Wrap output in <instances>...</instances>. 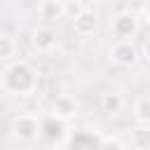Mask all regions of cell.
I'll use <instances>...</instances> for the list:
<instances>
[{
	"instance_id": "1",
	"label": "cell",
	"mask_w": 150,
	"mask_h": 150,
	"mask_svg": "<svg viewBox=\"0 0 150 150\" xmlns=\"http://www.w3.org/2000/svg\"><path fill=\"white\" fill-rule=\"evenodd\" d=\"M2 89L14 96H30L38 89V73L28 61H14L2 73Z\"/></svg>"
},
{
	"instance_id": "4",
	"label": "cell",
	"mask_w": 150,
	"mask_h": 150,
	"mask_svg": "<svg viewBox=\"0 0 150 150\" xmlns=\"http://www.w3.org/2000/svg\"><path fill=\"white\" fill-rule=\"evenodd\" d=\"M40 115L35 112H19L12 120V131L19 141H35L40 136Z\"/></svg>"
},
{
	"instance_id": "17",
	"label": "cell",
	"mask_w": 150,
	"mask_h": 150,
	"mask_svg": "<svg viewBox=\"0 0 150 150\" xmlns=\"http://www.w3.org/2000/svg\"><path fill=\"white\" fill-rule=\"evenodd\" d=\"M143 16L148 19V23H150V0H145L143 2Z\"/></svg>"
},
{
	"instance_id": "10",
	"label": "cell",
	"mask_w": 150,
	"mask_h": 150,
	"mask_svg": "<svg viewBox=\"0 0 150 150\" xmlns=\"http://www.w3.org/2000/svg\"><path fill=\"white\" fill-rule=\"evenodd\" d=\"M131 148L150 150V124H136L131 129Z\"/></svg>"
},
{
	"instance_id": "11",
	"label": "cell",
	"mask_w": 150,
	"mask_h": 150,
	"mask_svg": "<svg viewBox=\"0 0 150 150\" xmlns=\"http://www.w3.org/2000/svg\"><path fill=\"white\" fill-rule=\"evenodd\" d=\"M40 16L47 19V21H56L63 16V2H49V0H42L40 7H38Z\"/></svg>"
},
{
	"instance_id": "19",
	"label": "cell",
	"mask_w": 150,
	"mask_h": 150,
	"mask_svg": "<svg viewBox=\"0 0 150 150\" xmlns=\"http://www.w3.org/2000/svg\"><path fill=\"white\" fill-rule=\"evenodd\" d=\"M0 89H2V77H0Z\"/></svg>"
},
{
	"instance_id": "13",
	"label": "cell",
	"mask_w": 150,
	"mask_h": 150,
	"mask_svg": "<svg viewBox=\"0 0 150 150\" xmlns=\"http://www.w3.org/2000/svg\"><path fill=\"white\" fill-rule=\"evenodd\" d=\"M16 54V42L12 35H0V61H9Z\"/></svg>"
},
{
	"instance_id": "15",
	"label": "cell",
	"mask_w": 150,
	"mask_h": 150,
	"mask_svg": "<svg viewBox=\"0 0 150 150\" xmlns=\"http://www.w3.org/2000/svg\"><path fill=\"white\" fill-rule=\"evenodd\" d=\"M82 9H84V5H82L80 0H75V2H68V0H66V2H63V16L68 14L70 19H75V16H77Z\"/></svg>"
},
{
	"instance_id": "9",
	"label": "cell",
	"mask_w": 150,
	"mask_h": 150,
	"mask_svg": "<svg viewBox=\"0 0 150 150\" xmlns=\"http://www.w3.org/2000/svg\"><path fill=\"white\" fill-rule=\"evenodd\" d=\"M98 108H101V112H105L110 117L120 115L122 108H124V98H122L120 91H103L101 98H98Z\"/></svg>"
},
{
	"instance_id": "14",
	"label": "cell",
	"mask_w": 150,
	"mask_h": 150,
	"mask_svg": "<svg viewBox=\"0 0 150 150\" xmlns=\"http://www.w3.org/2000/svg\"><path fill=\"white\" fill-rule=\"evenodd\" d=\"M98 150H127V148H124V143L117 136H105V138H101Z\"/></svg>"
},
{
	"instance_id": "6",
	"label": "cell",
	"mask_w": 150,
	"mask_h": 150,
	"mask_svg": "<svg viewBox=\"0 0 150 150\" xmlns=\"http://www.w3.org/2000/svg\"><path fill=\"white\" fill-rule=\"evenodd\" d=\"M30 42H33V47H35L38 52L47 54V52H52V49L56 47L59 35H56V30H54L52 26H35L33 33H30Z\"/></svg>"
},
{
	"instance_id": "16",
	"label": "cell",
	"mask_w": 150,
	"mask_h": 150,
	"mask_svg": "<svg viewBox=\"0 0 150 150\" xmlns=\"http://www.w3.org/2000/svg\"><path fill=\"white\" fill-rule=\"evenodd\" d=\"M138 52H141V56H143V59H145V61L150 63V35H148V38L143 40V45L138 47Z\"/></svg>"
},
{
	"instance_id": "8",
	"label": "cell",
	"mask_w": 150,
	"mask_h": 150,
	"mask_svg": "<svg viewBox=\"0 0 150 150\" xmlns=\"http://www.w3.org/2000/svg\"><path fill=\"white\" fill-rule=\"evenodd\" d=\"M52 115H56L59 120H73L75 115H77V101L73 98V96H68V94H61V96H56L54 98V103H52Z\"/></svg>"
},
{
	"instance_id": "5",
	"label": "cell",
	"mask_w": 150,
	"mask_h": 150,
	"mask_svg": "<svg viewBox=\"0 0 150 150\" xmlns=\"http://www.w3.org/2000/svg\"><path fill=\"white\" fill-rule=\"evenodd\" d=\"M110 30L117 40H134V35L141 30V21L134 12H120L110 19Z\"/></svg>"
},
{
	"instance_id": "12",
	"label": "cell",
	"mask_w": 150,
	"mask_h": 150,
	"mask_svg": "<svg viewBox=\"0 0 150 150\" xmlns=\"http://www.w3.org/2000/svg\"><path fill=\"white\" fill-rule=\"evenodd\" d=\"M134 117L138 124H150V96H141L134 103Z\"/></svg>"
},
{
	"instance_id": "7",
	"label": "cell",
	"mask_w": 150,
	"mask_h": 150,
	"mask_svg": "<svg viewBox=\"0 0 150 150\" xmlns=\"http://www.w3.org/2000/svg\"><path fill=\"white\" fill-rule=\"evenodd\" d=\"M73 28H75V33H77L80 38H89V35H94L96 28H98V16H96L91 9L84 7V9L73 19Z\"/></svg>"
},
{
	"instance_id": "2",
	"label": "cell",
	"mask_w": 150,
	"mask_h": 150,
	"mask_svg": "<svg viewBox=\"0 0 150 150\" xmlns=\"http://www.w3.org/2000/svg\"><path fill=\"white\" fill-rule=\"evenodd\" d=\"M49 148H59L66 143L68 138V124L66 120H59L56 115H49V117H42L40 120V136Z\"/></svg>"
},
{
	"instance_id": "3",
	"label": "cell",
	"mask_w": 150,
	"mask_h": 150,
	"mask_svg": "<svg viewBox=\"0 0 150 150\" xmlns=\"http://www.w3.org/2000/svg\"><path fill=\"white\" fill-rule=\"evenodd\" d=\"M108 56L115 66H122V68H129L134 66L138 59H141V52L138 47L134 45V40H115L108 49Z\"/></svg>"
},
{
	"instance_id": "18",
	"label": "cell",
	"mask_w": 150,
	"mask_h": 150,
	"mask_svg": "<svg viewBox=\"0 0 150 150\" xmlns=\"http://www.w3.org/2000/svg\"><path fill=\"white\" fill-rule=\"evenodd\" d=\"M49 2H66V0H49Z\"/></svg>"
}]
</instances>
